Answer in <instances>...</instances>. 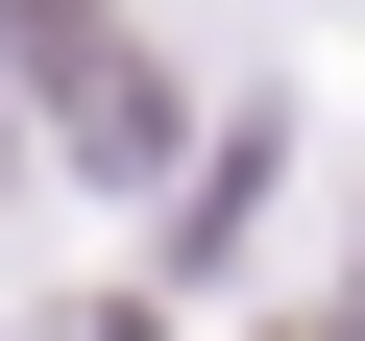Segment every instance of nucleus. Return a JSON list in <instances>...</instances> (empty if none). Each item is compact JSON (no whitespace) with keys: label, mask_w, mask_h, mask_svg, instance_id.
<instances>
[{"label":"nucleus","mask_w":365,"mask_h":341,"mask_svg":"<svg viewBox=\"0 0 365 341\" xmlns=\"http://www.w3.org/2000/svg\"><path fill=\"white\" fill-rule=\"evenodd\" d=\"M0 49H25V98H49L73 170H170V73L122 49V0H0Z\"/></svg>","instance_id":"1"},{"label":"nucleus","mask_w":365,"mask_h":341,"mask_svg":"<svg viewBox=\"0 0 365 341\" xmlns=\"http://www.w3.org/2000/svg\"><path fill=\"white\" fill-rule=\"evenodd\" d=\"M268 341H341V317H268Z\"/></svg>","instance_id":"2"}]
</instances>
